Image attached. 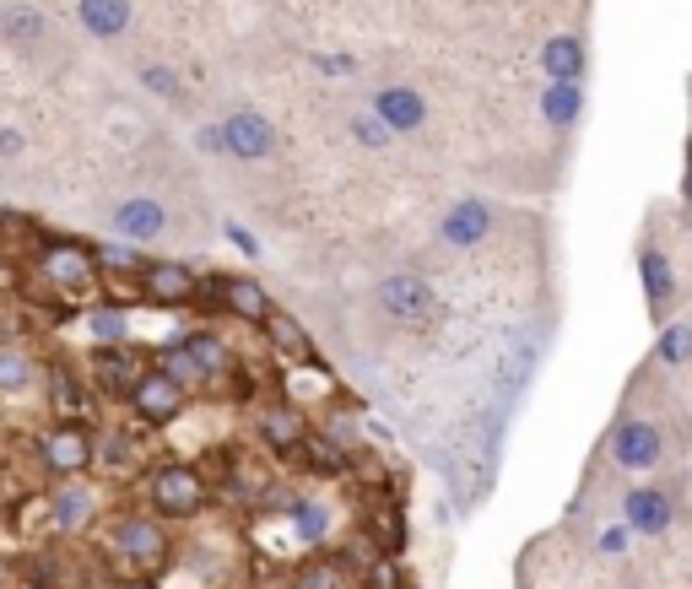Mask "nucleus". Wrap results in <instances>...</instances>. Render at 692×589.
<instances>
[{"label": "nucleus", "instance_id": "obj_39", "mask_svg": "<svg viewBox=\"0 0 692 589\" xmlns=\"http://www.w3.org/2000/svg\"><path fill=\"white\" fill-rule=\"evenodd\" d=\"M125 589H157V585H151V579H136V585H125Z\"/></svg>", "mask_w": 692, "mask_h": 589}, {"label": "nucleus", "instance_id": "obj_5", "mask_svg": "<svg viewBox=\"0 0 692 589\" xmlns=\"http://www.w3.org/2000/svg\"><path fill=\"white\" fill-rule=\"evenodd\" d=\"M151 508H157L162 519H190V514H201V508H206V481H201V470H195V465H162V470L151 476Z\"/></svg>", "mask_w": 692, "mask_h": 589}, {"label": "nucleus", "instance_id": "obj_1", "mask_svg": "<svg viewBox=\"0 0 692 589\" xmlns=\"http://www.w3.org/2000/svg\"><path fill=\"white\" fill-rule=\"evenodd\" d=\"M374 303H379V314L396 319L401 330H422V324L438 314V297H433V287H427L416 271H390V277H379Z\"/></svg>", "mask_w": 692, "mask_h": 589}, {"label": "nucleus", "instance_id": "obj_21", "mask_svg": "<svg viewBox=\"0 0 692 589\" xmlns=\"http://www.w3.org/2000/svg\"><path fill=\"white\" fill-rule=\"evenodd\" d=\"M87 519H93V492H87V487H60V492H54V525H60L65 536H76Z\"/></svg>", "mask_w": 692, "mask_h": 589}, {"label": "nucleus", "instance_id": "obj_14", "mask_svg": "<svg viewBox=\"0 0 692 589\" xmlns=\"http://www.w3.org/2000/svg\"><path fill=\"white\" fill-rule=\"evenodd\" d=\"M584 71H590V49L579 33H557L542 44V76L547 82H584Z\"/></svg>", "mask_w": 692, "mask_h": 589}, {"label": "nucleus", "instance_id": "obj_26", "mask_svg": "<svg viewBox=\"0 0 692 589\" xmlns=\"http://www.w3.org/2000/svg\"><path fill=\"white\" fill-rule=\"evenodd\" d=\"M87 330H93L104 346H125L131 319H125V308H109V303H104V308H93V314H87Z\"/></svg>", "mask_w": 692, "mask_h": 589}, {"label": "nucleus", "instance_id": "obj_6", "mask_svg": "<svg viewBox=\"0 0 692 589\" xmlns=\"http://www.w3.org/2000/svg\"><path fill=\"white\" fill-rule=\"evenodd\" d=\"M368 114L390 131V142L396 136H416L422 125H427V114H433V103L416 93V87H406V82H385L374 98H368Z\"/></svg>", "mask_w": 692, "mask_h": 589}, {"label": "nucleus", "instance_id": "obj_18", "mask_svg": "<svg viewBox=\"0 0 692 589\" xmlns=\"http://www.w3.org/2000/svg\"><path fill=\"white\" fill-rule=\"evenodd\" d=\"M542 120L553 131H573L584 120V82H547L542 93Z\"/></svg>", "mask_w": 692, "mask_h": 589}, {"label": "nucleus", "instance_id": "obj_36", "mask_svg": "<svg viewBox=\"0 0 692 589\" xmlns=\"http://www.w3.org/2000/svg\"><path fill=\"white\" fill-rule=\"evenodd\" d=\"M195 151H206V157H228V151H222V131H217V125H201V131H195Z\"/></svg>", "mask_w": 692, "mask_h": 589}, {"label": "nucleus", "instance_id": "obj_37", "mask_svg": "<svg viewBox=\"0 0 692 589\" xmlns=\"http://www.w3.org/2000/svg\"><path fill=\"white\" fill-rule=\"evenodd\" d=\"M228 238H233V244H239V249H244V255H255V238H250V233H244V228H239V222H228Z\"/></svg>", "mask_w": 692, "mask_h": 589}, {"label": "nucleus", "instance_id": "obj_3", "mask_svg": "<svg viewBox=\"0 0 692 589\" xmlns=\"http://www.w3.org/2000/svg\"><path fill=\"white\" fill-rule=\"evenodd\" d=\"M498 233V206L487 195H460L444 217H438V244L444 249H476Z\"/></svg>", "mask_w": 692, "mask_h": 589}, {"label": "nucleus", "instance_id": "obj_23", "mask_svg": "<svg viewBox=\"0 0 692 589\" xmlns=\"http://www.w3.org/2000/svg\"><path fill=\"white\" fill-rule=\"evenodd\" d=\"M260 439L271 443V449H298V443H303V417L287 412V406L260 412Z\"/></svg>", "mask_w": 692, "mask_h": 589}, {"label": "nucleus", "instance_id": "obj_33", "mask_svg": "<svg viewBox=\"0 0 692 589\" xmlns=\"http://www.w3.org/2000/svg\"><path fill=\"white\" fill-rule=\"evenodd\" d=\"M628 541H633V536H628V525H606V530L595 536V547H600L606 557H622V552H628Z\"/></svg>", "mask_w": 692, "mask_h": 589}, {"label": "nucleus", "instance_id": "obj_10", "mask_svg": "<svg viewBox=\"0 0 692 589\" xmlns=\"http://www.w3.org/2000/svg\"><path fill=\"white\" fill-rule=\"evenodd\" d=\"M639 282H644L649 319H660V324H666L671 303H677V293H682V282H677V271H671L666 249H655V244H644V249H639Z\"/></svg>", "mask_w": 692, "mask_h": 589}, {"label": "nucleus", "instance_id": "obj_34", "mask_svg": "<svg viewBox=\"0 0 692 589\" xmlns=\"http://www.w3.org/2000/svg\"><path fill=\"white\" fill-rule=\"evenodd\" d=\"M22 151H27V136L16 125H0V168L5 162H22Z\"/></svg>", "mask_w": 692, "mask_h": 589}, {"label": "nucleus", "instance_id": "obj_35", "mask_svg": "<svg viewBox=\"0 0 692 589\" xmlns=\"http://www.w3.org/2000/svg\"><path fill=\"white\" fill-rule=\"evenodd\" d=\"M314 71H325V76H357V60L352 54H314Z\"/></svg>", "mask_w": 692, "mask_h": 589}, {"label": "nucleus", "instance_id": "obj_29", "mask_svg": "<svg viewBox=\"0 0 692 589\" xmlns=\"http://www.w3.org/2000/svg\"><path fill=\"white\" fill-rule=\"evenodd\" d=\"M298 589H352V579H347V568H341V563L319 557V563H308V568L298 574Z\"/></svg>", "mask_w": 692, "mask_h": 589}, {"label": "nucleus", "instance_id": "obj_38", "mask_svg": "<svg viewBox=\"0 0 692 589\" xmlns=\"http://www.w3.org/2000/svg\"><path fill=\"white\" fill-rule=\"evenodd\" d=\"M682 200L692 206V157H688V173H682Z\"/></svg>", "mask_w": 692, "mask_h": 589}, {"label": "nucleus", "instance_id": "obj_22", "mask_svg": "<svg viewBox=\"0 0 692 589\" xmlns=\"http://www.w3.org/2000/svg\"><path fill=\"white\" fill-rule=\"evenodd\" d=\"M655 363H666V368H688V363H692V319L660 324V341H655Z\"/></svg>", "mask_w": 692, "mask_h": 589}, {"label": "nucleus", "instance_id": "obj_32", "mask_svg": "<svg viewBox=\"0 0 692 589\" xmlns=\"http://www.w3.org/2000/svg\"><path fill=\"white\" fill-rule=\"evenodd\" d=\"M49 395H54V406H60L65 417H76V412H82V390H76V379H71V373H60V368L49 373Z\"/></svg>", "mask_w": 692, "mask_h": 589}, {"label": "nucleus", "instance_id": "obj_2", "mask_svg": "<svg viewBox=\"0 0 692 589\" xmlns=\"http://www.w3.org/2000/svg\"><path fill=\"white\" fill-rule=\"evenodd\" d=\"M217 131H222V151L239 157V162H271L281 151L277 125L260 109H233V114L217 120Z\"/></svg>", "mask_w": 692, "mask_h": 589}, {"label": "nucleus", "instance_id": "obj_7", "mask_svg": "<svg viewBox=\"0 0 692 589\" xmlns=\"http://www.w3.org/2000/svg\"><path fill=\"white\" fill-rule=\"evenodd\" d=\"M109 228H114V238L120 244H157L162 233H168V206L157 200V195H125V200H114V211H109Z\"/></svg>", "mask_w": 692, "mask_h": 589}, {"label": "nucleus", "instance_id": "obj_15", "mask_svg": "<svg viewBox=\"0 0 692 589\" xmlns=\"http://www.w3.org/2000/svg\"><path fill=\"white\" fill-rule=\"evenodd\" d=\"M114 547H120L136 568H157V563L168 557V536H162V525H151V519H120Z\"/></svg>", "mask_w": 692, "mask_h": 589}, {"label": "nucleus", "instance_id": "obj_19", "mask_svg": "<svg viewBox=\"0 0 692 589\" xmlns=\"http://www.w3.org/2000/svg\"><path fill=\"white\" fill-rule=\"evenodd\" d=\"M222 303L239 319H255V324H266V314H271V297H266V287L255 277H222Z\"/></svg>", "mask_w": 692, "mask_h": 589}, {"label": "nucleus", "instance_id": "obj_24", "mask_svg": "<svg viewBox=\"0 0 692 589\" xmlns=\"http://www.w3.org/2000/svg\"><path fill=\"white\" fill-rule=\"evenodd\" d=\"M44 33H49V22H44L38 5H27V0L5 5V38H11V44H38Z\"/></svg>", "mask_w": 692, "mask_h": 589}, {"label": "nucleus", "instance_id": "obj_40", "mask_svg": "<svg viewBox=\"0 0 692 589\" xmlns=\"http://www.w3.org/2000/svg\"><path fill=\"white\" fill-rule=\"evenodd\" d=\"M5 579H11V568H5V563H0V585H5Z\"/></svg>", "mask_w": 692, "mask_h": 589}, {"label": "nucleus", "instance_id": "obj_13", "mask_svg": "<svg viewBox=\"0 0 692 589\" xmlns=\"http://www.w3.org/2000/svg\"><path fill=\"white\" fill-rule=\"evenodd\" d=\"M38 266H44V277H49L54 287H87V282L98 277V255L82 249V244H49Z\"/></svg>", "mask_w": 692, "mask_h": 589}, {"label": "nucleus", "instance_id": "obj_11", "mask_svg": "<svg viewBox=\"0 0 692 589\" xmlns=\"http://www.w3.org/2000/svg\"><path fill=\"white\" fill-rule=\"evenodd\" d=\"M141 293L151 303H162V308H179V303H190L201 293V277L179 260H151V266H141Z\"/></svg>", "mask_w": 692, "mask_h": 589}, {"label": "nucleus", "instance_id": "obj_27", "mask_svg": "<svg viewBox=\"0 0 692 589\" xmlns=\"http://www.w3.org/2000/svg\"><path fill=\"white\" fill-rule=\"evenodd\" d=\"M27 384H33V357H27L22 346H0V390L16 395V390H27Z\"/></svg>", "mask_w": 692, "mask_h": 589}, {"label": "nucleus", "instance_id": "obj_30", "mask_svg": "<svg viewBox=\"0 0 692 589\" xmlns=\"http://www.w3.org/2000/svg\"><path fill=\"white\" fill-rule=\"evenodd\" d=\"M266 330L277 335L281 352H292V357H308V352H314V346H308V335L292 324V314H277V308H271V314H266Z\"/></svg>", "mask_w": 692, "mask_h": 589}, {"label": "nucleus", "instance_id": "obj_4", "mask_svg": "<svg viewBox=\"0 0 692 589\" xmlns=\"http://www.w3.org/2000/svg\"><path fill=\"white\" fill-rule=\"evenodd\" d=\"M611 465H622V470H633V476H649L660 459H666V433L649 422V417H622L617 428H611Z\"/></svg>", "mask_w": 692, "mask_h": 589}, {"label": "nucleus", "instance_id": "obj_8", "mask_svg": "<svg viewBox=\"0 0 692 589\" xmlns=\"http://www.w3.org/2000/svg\"><path fill=\"white\" fill-rule=\"evenodd\" d=\"M622 525H628V536H666V530L677 525V503H671V492L655 487V481L628 487V492H622Z\"/></svg>", "mask_w": 692, "mask_h": 589}, {"label": "nucleus", "instance_id": "obj_12", "mask_svg": "<svg viewBox=\"0 0 692 589\" xmlns=\"http://www.w3.org/2000/svg\"><path fill=\"white\" fill-rule=\"evenodd\" d=\"M76 22L87 38H104V44H120L136 22V5L131 0H76Z\"/></svg>", "mask_w": 692, "mask_h": 589}, {"label": "nucleus", "instance_id": "obj_9", "mask_svg": "<svg viewBox=\"0 0 692 589\" xmlns=\"http://www.w3.org/2000/svg\"><path fill=\"white\" fill-rule=\"evenodd\" d=\"M131 406H136L141 422L162 428V422H173L184 412V384H173L162 368H146L136 379V390H131Z\"/></svg>", "mask_w": 692, "mask_h": 589}, {"label": "nucleus", "instance_id": "obj_31", "mask_svg": "<svg viewBox=\"0 0 692 589\" xmlns=\"http://www.w3.org/2000/svg\"><path fill=\"white\" fill-rule=\"evenodd\" d=\"M347 136H352V142H357L363 151H385V147H390V131H385V125H379L368 109L347 120Z\"/></svg>", "mask_w": 692, "mask_h": 589}, {"label": "nucleus", "instance_id": "obj_17", "mask_svg": "<svg viewBox=\"0 0 692 589\" xmlns=\"http://www.w3.org/2000/svg\"><path fill=\"white\" fill-rule=\"evenodd\" d=\"M93 363H98V384H104L109 395H131V390H136V379L146 373V363H141L131 346H104Z\"/></svg>", "mask_w": 692, "mask_h": 589}, {"label": "nucleus", "instance_id": "obj_28", "mask_svg": "<svg viewBox=\"0 0 692 589\" xmlns=\"http://www.w3.org/2000/svg\"><path fill=\"white\" fill-rule=\"evenodd\" d=\"M292 525H298L303 541H325L330 536V508L314 503V498H303V503H292Z\"/></svg>", "mask_w": 692, "mask_h": 589}, {"label": "nucleus", "instance_id": "obj_16", "mask_svg": "<svg viewBox=\"0 0 692 589\" xmlns=\"http://www.w3.org/2000/svg\"><path fill=\"white\" fill-rule=\"evenodd\" d=\"M44 459H49L60 476H76V470L93 465V439H87L76 422H65V428H54V433L44 439Z\"/></svg>", "mask_w": 692, "mask_h": 589}, {"label": "nucleus", "instance_id": "obj_20", "mask_svg": "<svg viewBox=\"0 0 692 589\" xmlns=\"http://www.w3.org/2000/svg\"><path fill=\"white\" fill-rule=\"evenodd\" d=\"M179 357H184V363H190V368L206 379V373H222L228 346H222L217 335H206V330H201V335H184V341H179Z\"/></svg>", "mask_w": 692, "mask_h": 589}, {"label": "nucleus", "instance_id": "obj_25", "mask_svg": "<svg viewBox=\"0 0 692 589\" xmlns=\"http://www.w3.org/2000/svg\"><path fill=\"white\" fill-rule=\"evenodd\" d=\"M136 82L146 87V93H157L162 103H179L184 98V82H179V71L173 65H162V60H146L136 71Z\"/></svg>", "mask_w": 692, "mask_h": 589}]
</instances>
